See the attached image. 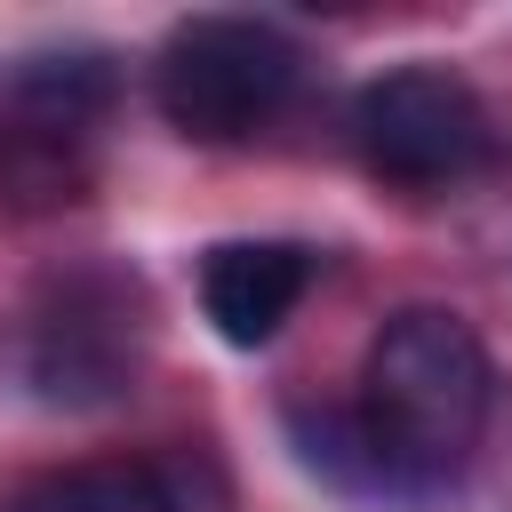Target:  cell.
Segmentation results:
<instances>
[{
	"label": "cell",
	"mask_w": 512,
	"mask_h": 512,
	"mask_svg": "<svg viewBox=\"0 0 512 512\" xmlns=\"http://www.w3.org/2000/svg\"><path fill=\"white\" fill-rule=\"evenodd\" d=\"M312 288V248L296 240H224L200 264V312L216 320L224 344H272L280 320Z\"/></svg>",
	"instance_id": "5b68a950"
},
{
	"label": "cell",
	"mask_w": 512,
	"mask_h": 512,
	"mask_svg": "<svg viewBox=\"0 0 512 512\" xmlns=\"http://www.w3.org/2000/svg\"><path fill=\"white\" fill-rule=\"evenodd\" d=\"M152 96L192 144H248L296 96V40L264 16H192L168 32Z\"/></svg>",
	"instance_id": "7a4b0ae2"
},
{
	"label": "cell",
	"mask_w": 512,
	"mask_h": 512,
	"mask_svg": "<svg viewBox=\"0 0 512 512\" xmlns=\"http://www.w3.org/2000/svg\"><path fill=\"white\" fill-rule=\"evenodd\" d=\"M88 184H96L88 136H72V128H32V120H8V128H0V208L48 216V208L88 200Z\"/></svg>",
	"instance_id": "8992f818"
},
{
	"label": "cell",
	"mask_w": 512,
	"mask_h": 512,
	"mask_svg": "<svg viewBox=\"0 0 512 512\" xmlns=\"http://www.w3.org/2000/svg\"><path fill=\"white\" fill-rule=\"evenodd\" d=\"M136 360H144V288L128 272L80 264L40 288L24 328V376L40 400H64V408L120 400L136 384Z\"/></svg>",
	"instance_id": "3957f363"
},
{
	"label": "cell",
	"mask_w": 512,
	"mask_h": 512,
	"mask_svg": "<svg viewBox=\"0 0 512 512\" xmlns=\"http://www.w3.org/2000/svg\"><path fill=\"white\" fill-rule=\"evenodd\" d=\"M8 512H184V464H64L32 480Z\"/></svg>",
	"instance_id": "52a82bcc"
},
{
	"label": "cell",
	"mask_w": 512,
	"mask_h": 512,
	"mask_svg": "<svg viewBox=\"0 0 512 512\" xmlns=\"http://www.w3.org/2000/svg\"><path fill=\"white\" fill-rule=\"evenodd\" d=\"M360 160L400 192H448L488 160V112L448 64H400L352 104Z\"/></svg>",
	"instance_id": "277c9868"
},
{
	"label": "cell",
	"mask_w": 512,
	"mask_h": 512,
	"mask_svg": "<svg viewBox=\"0 0 512 512\" xmlns=\"http://www.w3.org/2000/svg\"><path fill=\"white\" fill-rule=\"evenodd\" d=\"M112 64L96 48H72V56H32L16 72V96H8V120H32V128H72V136H96V120L112 112Z\"/></svg>",
	"instance_id": "ba28073f"
},
{
	"label": "cell",
	"mask_w": 512,
	"mask_h": 512,
	"mask_svg": "<svg viewBox=\"0 0 512 512\" xmlns=\"http://www.w3.org/2000/svg\"><path fill=\"white\" fill-rule=\"evenodd\" d=\"M488 344L472 336L464 312L448 304H408L376 328L368 368H360V464H368V496L384 504H424L440 496L488 424Z\"/></svg>",
	"instance_id": "6da1fadb"
}]
</instances>
